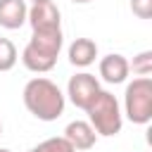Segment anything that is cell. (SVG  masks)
I'll use <instances>...</instances> for the list:
<instances>
[{
  "label": "cell",
  "instance_id": "12",
  "mask_svg": "<svg viewBox=\"0 0 152 152\" xmlns=\"http://www.w3.org/2000/svg\"><path fill=\"white\" fill-rule=\"evenodd\" d=\"M17 59H19V52H17L14 43L10 38H0V71L14 69Z\"/></svg>",
  "mask_w": 152,
  "mask_h": 152
},
{
  "label": "cell",
  "instance_id": "16",
  "mask_svg": "<svg viewBox=\"0 0 152 152\" xmlns=\"http://www.w3.org/2000/svg\"><path fill=\"white\" fill-rule=\"evenodd\" d=\"M26 2H31V5H36V2H48V0H26Z\"/></svg>",
  "mask_w": 152,
  "mask_h": 152
},
{
  "label": "cell",
  "instance_id": "7",
  "mask_svg": "<svg viewBox=\"0 0 152 152\" xmlns=\"http://www.w3.org/2000/svg\"><path fill=\"white\" fill-rule=\"evenodd\" d=\"M131 62L124 57V55H119V52H109V55H104L102 59H100V76H102V81L104 83H112V86H119V83H124L126 78H128V74H131V66H128Z\"/></svg>",
  "mask_w": 152,
  "mask_h": 152
},
{
  "label": "cell",
  "instance_id": "9",
  "mask_svg": "<svg viewBox=\"0 0 152 152\" xmlns=\"http://www.w3.org/2000/svg\"><path fill=\"white\" fill-rule=\"evenodd\" d=\"M28 2L26 0H0V26L7 31H17L26 24Z\"/></svg>",
  "mask_w": 152,
  "mask_h": 152
},
{
  "label": "cell",
  "instance_id": "15",
  "mask_svg": "<svg viewBox=\"0 0 152 152\" xmlns=\"http://www.w3.org/2000/svg\"><path fill=\"white\" fill-rule=\"evenodd\" d=\"M71 2H76V5H86V2H93V0H71Z\"/></svg>",
  "mask_w": 152,
  "mask_h": 152
},
{
  "label": "cell",
  "instance_id": "11",
  "mask_svg": "<svg viewBox=\"0 0 152 152\" xmlns=\"http://www.w3.org/2000/svg\"><path fill=\"white\" fill-rule=\"evenodd\" d=\"M28 152H76L71 147V142L64 138V135H55V138H48L43 142H38L36 147H31Z\"/></svg>",
  "mask_w": 152,
  "mask_h": 152
},
{
  "label": "cell",
  "instance_id": "17",
  "mask_svg": "<svg viewBox=\"0 0 152 152\" xmlns=\"http://www.w3.org/2000/svg\"><path fill=\"white\" fill-rule=\"evenodd\" d=\"M0 152H12V150H7V147H0Z\"/></svg>",
  "mask_w": 152,
  "mask_h": 152
},
{
  "label": "cell",
  "instance_id": "13",
  "mask_svg": "<svg viewBox=\"0 0 152 152\" xmlns=\"http://www.w3.org/2000/svg\"><path fill=\"white\" fill-rule=\"evenodd\" d=\"M135 76H150L152 74V50H142L133 57V64H128Z\"/></svg>",
  "mask_w": 152,
  "mask_h": 152
},
{
  "label": "cell",
  "instance_id": "1",
  "mask_svg": "<svg viewBox=\"0 0 152 152\" xmlns=\"http://www.w3.org/2000/svg\"><path fill=\"white\" fill-rule=\"evenodd\" d=\"M24 107L38 119V121H57L64 114L66 95L59 90V86L45 76H36L24 86Z\"/></svg>",
  "mask_w": 152,
  "mask_h": 152
},
{
  "label": "cell",
  "instance_id": "3",
  "mask_svg": "<svg viewBox=\"0 0 152 152\" xmlns=\"http://www.w3.org/2000/svg\"><path fill=\"white\" fill-rule=\"evenodd\" d=\"M88 114V124L93 126V131L102 138H112L116 133H121L124 126V112L121 104L116 100V95H112L109 90H100L95 95V100L83 109Z\"/></svg>",
  "mask_w": 152,
  "mask_h": 152
},
{
  "label": "cell",
  "instance_id": "10",
  "mask_svg": "<svg viewBox=\"0 0 152 152\" xmlns=\"http://www.w3.org/2000/svg\"><path fill=\"white\" fill-rule=\"evenodd\" d=\"M66 57H69V62H71L74 66L86 69V66H90V64L97 59V43L90 40V38H76V40L69 45Z\"/></svg>",
  "mask_w": 152,
  "mask_h": 152
},
{
  "label": "cell",
  "instance_id": "2",
  "mask_svg": "<svg viewBox=\"0 0 152 152\" xmlns=\"http://www.w3.org/2000/svg\"><path fill=\"white\" fill-rule=\"evenodd\" d=\"M64 45V36L62 28H52V31H33L31 40L26 43V48L21 50V64L33 71V74H45L52 71L57 64V57L62 52Z\"/></svg>",
  "mask_w": 152,
  "mask_h": 152
},
{
  "label": "cell",
  "instance_id": "6",
  "mask_svg": "<svg viewBox=\"0 0 152 152\" xmlns=\"http://www.w3.org/2000/svg\"><path fill=\"white\" fill-rule=\"evenodd\" d=\"M26 21L31 24L33 31H52V28H62V12L59 7L48 0V2H36L28 7Z\"/></svg>",
  "mask_w": 152,
  "mask_h": 152
},
{
  "label": "cell",
  "instance_id": "18",
  "mask_svg": "<svg viewBox=\"0 0 152 152\" xmlns=\"http://www.w3.org/2000/svg\"><path fill=\"white\" fill-rule=\"evenodd\" d=\"M0 133H2V121H0Z\"/></svg>",
  "mask_w": 152,
  "mask_h": 152
},
{
  "label": "cell",
  "instance_id": "8",
  "mask_svg": "<svg viewBox=\"0 0 152 152\" xmlns=\"http://www.w3.org/2000/svg\"><path fill=\"white\" fill-rule=\"evenodd\" d=\"M64 138L71 142V147L76 152H86L90 147H95L97 142V133L93 131V126L83 119H76V121H69L66 128H64Z\"/></svg>",
  "mask_w": 152,
  "mask_h": 152
},
{
  "label": "cell",
  "instance_id": "4",
  "mask_svg": "<svg viewBox=\"0 0 152 152\" xmlns=\"http://www.w3.org/2000/svg\"><path fill=\"white\" fill-rule=\"evenodd\" d=\"M128 121L147 126L152 121V81L150 76H135L124 93V109Z\"/></svg>",
  "mask_w": 152,
  "mask_h": 152
},
{
  "label": "cell",
  "instance_id": "5",
  "mask_svg": "<svg viewBox=\"0 0 152 152\" xmlns=\"http://www.w3.org/2000/svg\"><path fill=\"white\" fill-rule=\"evenodd\" d=\"M100 90H102V88H100V81L95 78V74H88V71L74 74V76L69 78V83H66V97H69V102H71L74 107H78V109H86V107L95 100V95H97Z\"/></svg>",
  "mask_w": 152,
  "mask_h": 152
},
{
  "label": "cell",
  "instance_id": "14",
  "mask_svg": "<svg viewBox=\"0 0 152 152\" xmlns=\"http://www.w3.org/2000/svg\"><path fill=\"white\" fill-rule=\"evenodd\" d=\"M131 12L138 19H150L152 17V0H131Z\"/></svg>",
  "mask_w": 152,
  "mask_h": 152
}]
</instances>
